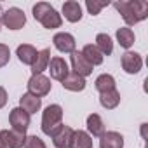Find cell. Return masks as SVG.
Returning a JSON list of instances; mask_svg holds the SVG:
<instances>
[{
    "label": "cell",
    "instance_id": "44dd1931",
    "mask_svg": "<svg viewBox=\"0 0 148 148\" xmlns=\"http://www.w3.org/2000/svg\"><path fill=\"white\" fill-rule=\"evenodd\" d=\"M70 148H92V138L86 131H73L71 146Z\"/></svg>",
    "mask_w": 148,
    "mask_h": 148
},
{
    "label": "cell",
    "instance_id": "30bf717a",
    "mask_svg": "<svg viewBox=\"0 0 148 148\" xmlns=\"http://www.w3.org/2000/svg\"><path fill=\"white\" fill-rule=\"evenodd\" d=\"M143 66V59L138 52H131L127 51L124 56H122V68L125 73H129V75H136V73L141 70Z\"/></svg>",
    "mask_w": 148,
    "mask_h": 148
},
{
    "label": "cell",
    "instance_id": "e0dca14e",
    "mask_svg": "<svg viewBox=\"0 0 148 148\" xmlns=\"http://www.w3.org/2000/svg\"><path fill=\"white\" fill-rule=\"evenodd\" d=\"M49 61H51V51L49 49L38 51V54H37V58H35V61L32 64V73L33 75H40L44 70H47Z\"/></svg>",
    "mask_w": 148,
    "mask_h": 148
},
{
    "label": "cell",
    "instance_id": "2e32d148",
    "mask_svg": "<svg viewBox=\"0 0 148 148\" xmlns=\"http://www.w3.org/2000/svg\"><path fill=\"white\" fill-rule=\"evenodd\" d=\"M63 14L70 23H77L82 19V7L75 0H68V2L63 4Z\"/></svg>",
    "mask_w": 148,
    "mask_h": 148
},
{
    "label": "cell",
    "instance_id": "52a82bcc",
    "mask_svg": "<svg viewBox=\"0 0 148 148\" xmlns=\"http://www.w3.org/2000/svg\"><path fill=\"white\" fill-rule=\"evenodd\" d=\"M26 141V134L16 131H0V148H23Z\"/></svg>",
    "mask_w": 148,
    "mask_h": 148
},
{
    "label": "cell",
    "instance_id": "d4e9b609",
    "mask_svg": "<svg viewBox=\"0 0 148 148\" xmlns=\"http://www.w3.org/2000/svg\"><path fill=\"white\" fill-rule=\"evenodd\" d=\"M117 40H119L120 47L129 49L134 44V32L131 28H119L117 30Z\"/></svg>",
    "mask_w": 148,
    "mask_h": 148
},
{
    "label": "cell",
    "instance_id": "9c48e42d",
    "mask_svg": "<svg viewBox=\"0 0 148 148\" xmlns=\"http://www.w3.org/2000/svg\"><path fill=\"white\" fill-rule=\"evenodd\" d=\"M70 59H71V68H73V71H75L77 75L87 77V75H91V73H92V64L84 58L82 52L73 51L71 56H70Z\"/></svg>",
    "mask_w": 148,
    "mask_h": 148
},
{
    "label": "cell",
    "instance_id": "cb8c5ba5",
    "mask_svg": "<svg viewBox=\"0 0 148 148\" xmlns=\"http://www.w3.org/2000/svg\"><path fill=\"white\" fill-rule=\"evenodd\" d=\"M96 47L99 49V52H101L103 56H110V54L113 52V42H112L110 35L99 33V35L96 37Z\"/></svg>",
    "mask_w": 148,
    "mask_h": 148
},
{
    "label": "cell",
    "instance_id": "4316f807",
    "mask_svg": "<svg viewBox=\"0 0 148 148\" xmlns=\"http://www.w3.org/2000/svg\"><path fill=\"white\" fill-rule=\"evenodd\" d=\"M25 148H47V146L38 136H28L25 141Z\"/></svg>",
    "mask_w": 148,
    "mask_h": 148
},
{
    "label": "cell",
    "instance_id": "603a6c76",
    "mask_svg": "<svg viewBox=\"0 0 148 148\" xmlns=\"http://www.w3.org/2000/svg\"><path fill=\"white\" fill-rule=\"evenodd\" d=\"M94 86H96V89L99 91V94H101V92H108V91H113V89H115V79H113L112 75H108V73H103V75H99V77L96 79Z\"/></svg>",
    "mask_w": 148,
    "mask_h": 148
},
{
    "label": "cell",
    "instance_id": "8992f818",
    "mask_svg": "<svg viewBox=\"0 0 148 148\" xmlns=\"http://www.w3.org/2000/svg\"><path fill=\"white\" fill-rule=\"evenodd\" d=\"M51 87H52L51 80L47 77H44L42 73H40V75H32V79L28 80V92L35 94L38 98L47 96L51 92Z\"/></svg>",
    "mask_w": 148,
    "mask_h": 148
},
{
    "label": "cell",
    "instance_id": "6da1fadb",
    "mask_svg": "<svg viewBox=\"0 0 148 148\" xmlns=\"http://www.w3.org/2000/svg\"><path fill=\"white\" fill-rule=\"evenodd\" d=\"M113 7L122 14L127 26H134L136 23L146 19L148 16V4L143 0H129V2H115Z\"/></svg>",
    "mask_w": 148,
    "mask_h": 148
},
{
    "label": "cell",
    "instance_id": "3957f363",
    "mask_svg": "<svg viewBox=\"0 0 148 148\" xmlns=\"http://www.w3.org/2000/svg\"><path fill=\"white\" fill-rule=\"evenodd\" d=\"M61 120H63V108L59 105H49L44 110V115H42V131H44V134L51 136L61 125Z\"/></svg>",
    "mask_w": 148,
    "mask_h": 148
},
{
    "label": "cell",
    "instance_id": "7402d4cb",
    "mask_svg": "<svg viewBox=\"0 0 148 148\" xmlns=\"http://www.w3.org/2000/svg\"><path fill=\"white\" fill-rule=\"evenodd\" d=\"M82 54H84V58L92 64V66H96V64H101L103 63V54L99 52V49L96 47V45H92V44H87L84 49H82Z\"/></svg>",
    "mask_w": 148,
    "mask_h": 148
},
{
    "label": "cell",
    "instance_id": "7c38bea8",
    "mask_svg": "<svg viewBox=\"0 0 148 148\" xmlns=\"http://www.w3.org/2000/svg\"><path fill=\"white\" fill-rule=\"evenodd\" d=\"M49 71H51V77L54 79V80H63L66 75H68V64H66V61L63 59V58H52L51 61H49Z\"/></svg>",
    "mask_w": 148,
    "mask_h": 148
},
{
    "label": "cell",
    "instance_id": "277c9868",
    "mask_svg": "<svg viewBox=\"0 0 148 148\" xmlns=\"http://www.w3.org/2000/svg\"><path fill=\"white\" fill-rule=\"evenodd\" d=\"M9 122H11V125H12V131L21 132V134H26L32 119H30V113H28V112H25L23 108L18 106V108H12V110H11Z\"/></svg>",
    "mask_w": 148,
    "mask_h": 148
},
{
    "label": "cell",
    "instance_id": "7a4b0ae2",
    "mask_svg": "<svg viewBox=\"0 0 148 148\" xmlns=\"http://www.w3.org/2000/svg\"><path fill=\"white\" fill-rule=\"evenodd\" d=\"M33 18L42 23L44 28L47 30H54V28H59L63 19H61V14H58V11L47 4V2H38L33 5Z\"/></svg>",
    "mask_w": 148,
    "mask_h": 148
},
{
    "label": "cell",
    "instance_id": "ba28073f",
    "mask_svg": "<svg viewBox=\"0 0 148 148\" xmlns=\"http://www.w3.org/2000/svg\"><path fill=\"white\" fill-rule=\"evenodd\" d=\"M52 143L56 148H70L71 146V138H73V129L70 125H59L52 134Z\"/></svg>",
    "mask_w": 148,
    "mask_h": 148
},
{
    "label": "cell",
    "instance_id": "8fae6325",
    "mask_svg": "<svg viewBox=\"0 0 148 148\" xmlns=\"http://www.w3.org/2000/svg\"><path fill=\"white\" fill-rule=\"evenodd\" d=\"M52 42H54V47L59 52H70L71 54L73 51H75V38H73V35H70L66 32L56 33L54 38H52Z\"/></svg>",
    "mask_w": 148,
    "mask_h": 148
},
{
    "label": "cell",
    "instance_id": "484cf974",
    "mask_svg": "<svg viewBox=\"0 0 148 148\" xmlns=\"http://www.w3.org/2000/svg\"><path fill=\"white\" fill-rule=\"evenodd\" d=\"M106 5H108V2H94V0H87L86 2V7H87L89 14H92V16L99 14V11L103 7H106Z\"/></svg>",
    "mask_w": 148,
    "mask_h": 148
},
{
    "label": "cell",
    "instance_id": "5b68a950",
    "mask_svg": "<svg viewBox=\"0 0 148 148\" xmlns=\"http://www.w3.org/2000/svg\"><path fill=\"white\" fill-rule=\"evenodd\" d=\"M2 23L9 28V30H21L26 23V16L21 9L18 7H11L2 14Z\"/></svg>",
    "mask_w": 148,
    "mask_h": 148
},
{
    "label": "cell",
    "instance_id": "ac0fdd59",
    "mask_svg": "<svg viewBox=\"0 0 148 148\" xmlns=\"http://www.w3.org/2000/svg\"><path fill=\"white\" fill-rule=\"evenodd\" d=\"M87 134L91 136H96V138H101L103 134H105V124H103V120H101V117L98 115V113H91L89 117H87Z\"/></svg>",
    "mask_w": 148,
    "mask_h": 148
},
{
    "label": "cell",
    "instance_id": "4fadbf2b",
    "mask_svg": "<svg viewBox=\"0 0 148 148\" xmlns=\"http://www.w3.org/2000/svg\"><path fill=\"white\" fill-rule=\"evenodd\" d=\"M63 87L68 89V91H73V92H80L86 89V79L77 75L75 71H68V75L61 80Z\"/></svg>",
    "mask_w": 148,
    "mask_h": 148
},
{
    "label": "cell",
    "instance_id": "83f0119b",
    "mask_svg": "<svg viewBox=\"0 0 148 148\" xmlns=\"http://www.w3.org/2000/svg\"><path fill=\"white\" fill-rule=\"evenodd\" d=\"M9 59H11V51H9V47H7L5 44H0V68L5 66V64L9 63Z\"/></svg>",
    "mask_w": 148,
    "mask_h": 148
},
{
    "label": "cell",
    "instance_id": "f1b7e54d",
    "mask_svg": "<svg viewBox=\"0 0 148 148\" xmlns=\"http://www.w3.org/2000/svg\"><path fill=\"white\" fill-rule=\"evenodd\" d=\"M7 103V91L4 87H0V108H4Z\"/></svg>",
    "mask_w": 148,
    "mask_h": 148
},
{
    "label": "cell",
    "instance_id": "5bb4252c",
    "mask_svg": "<svg viewBox=\"0 0 148 148\" xmlns=\"http://www.w3.org/2000/svg\"><path fill=\"white\" fill-rule=\"evenodd\" d=\"M99 148H124V136L117 131H108L101 136Z\"/></svg>",
    "mask_w": 148,
    "mask_h": 148
},
{
    "label": "cell",
    "instance_id": "f546056e",
    "mask_svg": "<svg viewBox=\"0 0 148 148\" xmlns=\"http://www.w3.org/2000/svg\"><path fill=\"white\" fill-rule=\"evenodd\" d=\"M2 14H4V11H2V5H0V25H2Z\"/></svg>",
    "mask_w": 148,
    "mask_h": 148
},
{
    "label": "cell",
    "instance_id": "ffe728a7",
    "mask_svg": "<svg viewBox=\"0 0 148 148\" xmlns=\"http://www.w3.org/2000/svg\"><path fill=\"white\" fill-rule=\"evenodd\" d=\"M99 103H101L103 108L113 110V108H117L119 103H120V92H119L117 89L108 91V92H101V94H99Z\"/></svg>",
    "mask_w": 148,
    "mask_h": 148
},
{
    "label": "cell",
    "instance_id": "9a60e30c",
    "mask_svg": "<svg viewBox=\"0 0 148 148\" xmlns=\"http://www.w3.org/2000/svg\"><path fill=\"white\" fill-rule=\"evenodd\" d=\"M42 106V99L35 94H30V92H25L21 98H19V108H23L25 112H28L30 115L32 113H37Z\"/></svg>",
    "mask_w": 148,
    "mask_h": 148
},
{
    "label": "cell",
    "instance_id": "d6986e66",
    "mask_svg": "<svg viewBox=\"0 0 148 148\" xmlns=\"http://www.w3.org/2000/svg\"><path fill=\"white\" fill-rule=\"evenodd\" d=\"M16 54H18V58H19V61H21L23 64H30V66H32L38 52H37V49H35L33 45H30V44H23V45L18 47Z\"/></svg>",
    "mask_w": 148,
    "mask_h": 148
}]
</instances>
